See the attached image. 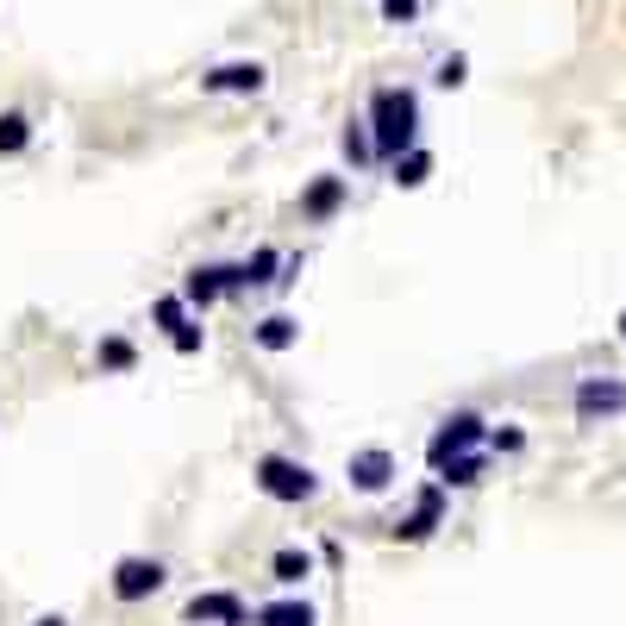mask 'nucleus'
Wrapping results in <instances>:
<instances>
[{"instance_id": "obj_18", "label": "nucleus", "mask_w": 626, "mask_h": 626, "mask_svg": "<svg viewBox=\"0 0 626 626\" xmlns=\"http://www.w3.org/2000/svg\"><path fill=\"white\" fill-rule=\"evenodd\" d=\"M483 470H489V457H483V451H470V457H451L445 470H439V489H476V483H483Z\"/></svg>"}, {"instance_id": "obj_16", "label": "nucleus", "mask_w": 626, "mask_h": 626, "mask_svg": "<svg viewBox=\"0 0 626 626\" xmlns=\"http://www.w3.org/2000/svg\"><path fill=\"white\" fill-rule=\"evenodd\" d=\"M270 576H276V589H301L313 576V551L307 546H282L270 558Z\"/></svg>"}, {"instance_id": "obj_15", "label": "nucleus", "mask_w": 626, "mask_h": 626, "mask_svg": "<svg viewBox=\"0 0 626 626\" xmlns=\"http://www.w3.org/2000/svg\"><path fill=\"white\" fill-rule=\"evenodd\" d=\"M95 370H100V376H132V370H138V345H132L126 333H107V338L95 345Z\"/></svg>"}, {"instance_id": "obj_24", "label": "nucleus", "mask_w": 626, "mask_h": 626, "mask_svg": "<svg viewBox=\"0 0 626 626\" xmlns=\"http://www.w3.org/2000/svg\"><path fill=\"white\" fill-rule=\"evenodd\" d=\"M483 445H489V451H508V457H514V451H527V432H520V427H495Z\"/></svg>"}, {"instance_id": "obj_13", "label": "nucleus", "mask_w": 626, "mask_h": 626, "mask_svg": "<svg viewBox=\"0 0 626 626\" xmlns=\"http://www.w3.org/2000/svg\"><path fill=\"white\" fill-rule=\"evenodd\" d=\"M251 338H257V352H294L301 345V320L294 313H263L251 326Z\"/></svg>"}, {"instance_id": "obj_22", "label": "nucleus", "mask_w": 626, "mask_h": 626, "mask_svg": "<svg viewBox=\"0 0 626 626\" xmlns=\"http://www.w3.org/2000/svg\"><path fill=\"white\" fill-rule=\"evenodd\" d=\"M170 345H176V357H201V345H207V326H201V320H188V326H176V333H170Z\"/></svg>"}, {"instance_id": "obj_23", "label": "nucleus", "mask_w": 626, "mask_h": 626, "mask_svg": "<svg viewBox=\"0 0 626 626\" xmlns=\"http://www.w3.org/2000/svg\"><path fill=\"white\" fill-rule=\"evenodd\" d=\"M432 82H439V88H464V82H470V57H457V51L439 57V76H432Z\"/></svg>"}, {"instance_id": "obj_4", "label": "nucleus", "mask_w": 626, "mask_h": 626, "mask_svg": "<svg viewBox=\"0 0 626 626\" xmlns=\"http://www.w3.org/2000/svg\"><path fill=\"white\" fill-rule=\"evenodd\" d=\"M395 476H401V464H395L389 445H364V451L345 457V483H352L357 495H389Z\"/></svg>"}, {"instance_id": "obj_20", "label": "nucleus", "mask_w": 626, "mask_h": 626, "mask_svg": "<svg viewBox=\"0 0 626 626\" xmlns=\"http://www.w3.org/2000/svg\"><path fill=\"white\" fill-rule=\"evenodd\" d=\"M338 144H345V156H352V170H364V163H376V151H370V132H364V119H352V126H345V138H338Z\"/></svg>"}, {"instance_id": "obj_7", "label": "nucleus", "mask_w": 626, "mask_h": 626, "mask_svg": "<svg viewBox=\"0 0 626 626\" xmlns=\"http://www.w3.org/2000/svg\"><path fill=\"white\" fill-rule=\"evenodd\" d=\"M626 413V382L620 376H583L576 382V420L595 427V420H620Z\"/></svg>"}, {"instance_id": "obj_2", "label": "nucleus", "mask_w": 626, "mask_h": 626, "mask_svg": "<svg viewBox=\"0 0 626 626\" xmlns=\"http://www.w3.org/2000/svg\"><path fill=\"white\" fill-rule=\"evenodd\" d=\"M257 489L270 495V501H282V508H301V501H313V495H320V476H313L301 457L263 451V457H257Z\"/></svg>"}, {"instance_id": "obj_27", "label": "nucleus", "mask_w": 626, "mask_h": 626, "mask_svg": "<svg viewBox=\"0 0 626 626\" xmlns=\"http://www.w3.org/2000/svg\"><path fill=\"white\" fill-rule=\"evenodd\" d=\"M620 338H626V313H620Z\"/></svg>"}, {"instance_id": "obj_8", "label": "nucleus", "mask_w": 626, "mask_h": 626, "mask_svg": "<svg viewBox=\"0 0 626 626\" xmlns=\"http://www.w3.org/2000/svg\"><path fill=\"white\" fill-rule=\"evenodd\" d=\"M445 527V489L439 483H427V489L413 495V508L395 520V539H408V546H420V539H432V532Z\"/></svg>"}, {"instance_id": "obj_5", "label": "nucleus", "mask_w": 626, "mask_h": 626, "mask_svg": "<svg viewBox=\"0 0 626 626\" xmlns=\"http://www.w3.org/2000/svg\"><path fill=\"white\" fill-rule=\"evenodd\" d=\"M182 620L188 626H251V607L233 589H201V595L182 602Z\"/></svg>"}, {"instance_id": "obj_17", "label": "nucleus", "mask_w": 626, "mask_h": 626, "mask_svg": "<svg viewBox=\"0 0 626 626\" xmlns=\"http://www.w3.org/2000/svg\"><path fill=\"white\" fill-rule=\"evenodd\" d=\"M389 170H395V176H389L395 188H427V176H432V151H427V144H413V151L395 156Z\"/></svg>"}, {"instance_id": "obj_12", "label": "nucleus", "mask_w": 626, "mask_h": 626, "mask_svg": "<svg viewBox=\"0 0 626 626\" xmlns=\"http://www.w3.org/2000/svg\"><path fill=\"white\" fill-rule=\"evenodd\" d=\"M282 263H289V257L276 251V245H257L245 263H233V270H238V289H276V282H282Z\"/></svg>"}, {"instance_id": "obj_10", "label": "nucleus", "mask_w": 626, "mask_h": 626, "mask_svg": "<svg viewBox=\"0 0 626 626\" xmlns=\"http://www.w3.org/2000/svg\"><path fill=\"white\" fill-rule=\"evenodd\" d=\"M345 201H352V182L345 176H313L307 188H301V219H307V226H326V219L345 214Z\"/></svg>"}, {"instance_id": "obj_19", "label": "nucleus", "mask_w": 626, "mask_h": 626, "mask_svg": "<svg viewBox=\"0 0 626 626\" xmlns=\"http://www.w3.org/2000/svg\"><path fill=\"white\" fill-rule=\"evenodd\" d=\"M32 144V119L25 114H0V156H20Z\"/></svg>"}, {"instance_id": "obj_26", "label": "nucleus", "mask_w": 626, "mask_h": 626, "mask_svg": "<svg viewBox=\"0 0 626 626\" xmlns=\"http://www.w3.org/2000/svg\"><path fill=\"white\" fill-rule=\"evenodd\" d=\"M32 626H69V620H63V614H39Z\"/></svg>"}, {"instance_id": "obj_1", "label": "nucleus", "mask_w": 626, "mask_h": 626, "mask_svg": "<svg viewBox=\"0 0 626 626\" xmlns=\"http://www.w3.org/2000/svg\"><path fill=\"white\" fill-rule=\"evenodd\" d=\"M364 132H370L376 163H395L401 151H413L420 144V95L413 88H376Z\"/></svg>"}, {"instance_id": "obj_3", "label": "nucleus", "mask_w": 626, "mask_h": 626, "mask_svg": "<svg viewBox=\"0 0 626 626\" xmlns=\"http://www.w3.org/2000/svg\"><path fill=\"white\" fill-rule=\"evenodd\" d=\"M483 439H489V420H483L476 408H457V413H445V420H439V432L427 439V464L445 470L451 457H470Z\"/></svg>"}, {"instance_id": "obj_21", "label": "nucleus", "mask_w": 626, "mask_h": 626, "mask_svg": "<svg viewBox=\"0 0 626 626\" xmlns=\"http://www.w3.org/2000/svg\"><path fill=\"white\" fill-rule=\"evenodd\" d=\"M151 320L163 326V333H176V326H188V307H182V294H156V301H151Z\"/></svg>"}, {"instance_id": "obj_6", "label": "nucleus", "mask_w": 626, "mask_h": 626, "mask_svg": "<svg viewBox=\"0 0 626 626\" xmlns=\"http://www.w3.org/2000/svg\"><path fill=\"white\" fill-rule=\"evenodd\" d=\"M238 294V270L233 263H195V270L182 276V307L188 313H207L214 301Z\"/></svg>"}, {"instance_id": "obj_9", "label": "nucleus", "mask_w": 626, "mask_h": 626, "mask_svg": "<svg viewBox=\"0 0 626 626\" xmlns=\"http://www.w3.org/2000/svg\"><path fill=\"white\" fill-rule=\"evenodd\" d=\"M163 558H119L114 564V595L119 602H151L156 589H163Z\"/></svg>"}, {"instance_id": "obj_25", "label": "nucleus", "mask_w": 626, "mask_h": 626, "mask_svg": "<svg viewBox=\"0 0 626 626\" xmlns=\"http://www.w3.org/2000/svg\"><path fill=\"white\" fill-rule=\"evenodd\" d=\"M382 20H389V25H413V20H420V0H382Z\"/></svg>"}, {"instance_id": "obj_14", "label": "nucleus", "mask_w": 626, "mask_h": 626, "mask_svg": "<svg viewBox=\"0 0 626 626\" xmlns=\"http://www.w3.org/2000/svg\"><path fill=\"white\" fill-rule=\"evenodd\" d=\"M257 626H320V614H313V602H301V595H276V602H263L251 614Z\"/></svg>"}, {"instance_id": "obj_11", "label": "nucleus", "mask_w": 626, "mask_h": 626, "mask_svg": "<svg viewBox=\"0 0 626 626\" xmlns=\"http://www.w3.org/2000/svg\"><path fill=\"white\" fill-rule=\"evenodd\" d=\"M263 82H270L263 63H219V69L201 76V88L207 95H263Z\"/></svg>"}]
</instances>
